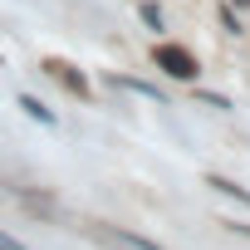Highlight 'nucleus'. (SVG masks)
Wrapping results in <instances>:
<instances>
[{
    "label": "nucleus",
    "mask_w": 250,
    "mask_h": 250,
    "mask_svg": "<svg viewBox=\"0 0 250 250\" xmlns=\"http://www.w3.org/2000/svg\"><path fill=\"white\" fill-rule=\"evenodd\" d=\"M221 25H226L230 35H240V20H235V10H230V5H221Z\"/></svg>",
    "instance_id": "8"
},
{
    "label": "nucleus",
    "mask_w": 250,
    "mask_h": 250,
    "mask_svg": "<svg viewBox=\"0 0 250 250\" xmlns=\"http://www.w3.org/2000/svg\"><path fill=\"white\" fill-rule=\"evenodd\" d=\"M196 98H201V103H206V108H230V103H226V98H221V93H196Z\"/></svg>",
    "instance_id": "9"
},
{
    "label": "nucleus",
    "mask_w": 250,
    "mask_h": 250,
    "mask_svg": "<svg viewBox=\"0 0 250 250\" xmlns=\"http://www.w3.org/2000/svg\"><path fill=\"white\" fill-rule=\"evenodd\" d=\"M152 64L167 69L172 79H196V69H201V64L191 59V49H182V44H157V49H152Z\"/></svg>",
    "instance_id": "1"
},
{
    "label": "nucleus",
    "mask_w": 250,
    "mask_h": 250,
    "mask_svg": "<svg viewBox=\"0 0 250 250\" xmlns=\"http://www.w3.org/2000/svg\"><path fill=\"white\" fill-rule=\"evenodd\" d=\"M0 64H5V59H0Z\"/></svg>",
    "instance_id": "13"
},
{
    "label": "nucleus",
    "mask_w": 250,
    "mask_h": 250,
    "mask_svg": "<svg viewBox=\"0 0 250 250\" xmlns=\"http://www.w3.org/2000/svg\"><path fill=\"white\" fill-rule=\"evenodd\" d=\"M235 5H250V0H235Z\"/></svg>",
    "instance_id": "12"
},
{
    "label": "nucleus",
    "mask_w": 250,
    "mask_h": 250,
    "mask_svg": "<svg viewBox=\"0 0 250 250\" xmlns=\"http://www.w3.org/2000/svg\"><path fill=\"white\" fill-rule=\"evenodd\" d=\"M0 250H25V245H20L15 235H5V230H0Z\"/></svg>",
    "instance_id": "10"
},
{
    "label": "nucleus",
    "mask_w": 250,
    "mask_h": 250,
    "mask_svg": "<svg viewBox=\"0 0 250 250\" xmlns=\"http://www.w3.org/2000/svg\"><path fill=\"white\" fill-rule=\"evenodd\" d=\"M44 74L54 79V83H64L69 93H79V98H88V79L74 69V64H64V59H44Z\"/></svg>",
    "instance_id": "3"
},
{
    "label": "nucleus",
    "mask_w": 250,
    "mask_h": 250,
    "mask_svg": "<svg viewBox=\"0 0 250 250\" xmlns=\"http://www.w3.org/2000/svg\"><path fill=\"white\" fill-rule=\"evenodd\" d=\"M93 235H98L103 245H118V250H162L157 240H147V235H133V230H118V226H93Z\"/></svg>",
    "instance_id": "2"
},
{
    "label": "nucleus",
    "mask_w": 250,
    "mask_h": 250,
    "mask_svg": "<svg viewBox=\"0 0 250 250\" xmlns=\"http://www.w3.org/2000/svg\"><path fill=\"white\" fill-rule=\"evenodd\" d=\"M230 230H240V235H250V226H230Z\"/></svg>",
    "instance_id": "11"
},
{
    "label": "nucleus",
    "mask_w": 250,
    "mask_h": 250,
    "mask_svg": "<svg viewBox=\"0 0 250 250\" xmlns=\"http://www.w3.org/2000/svg\"><path fill=\"white\" fill-rule=\"evenodd\" d=\"M138 15H143V20H147L152 30H162V10L152 5V0H143V5H138Z\"/></svg>",
    "instance_id": "7"
},
{
    "label": "nucleus",
    "mask_w": 250,
    "mask_h": 250,
    "mask_svg": "<svg viewBox=\"0 0 250 250\" xmlns=\"http://www.w3.org/2000/svg\"><path fill=\"white\" fill-rule=\"evenodd\" d=\"M206 187H211V191H221V196H235L240 206H250V191H245V187H235V182H226V177H206Z\"/></svg>",
    "instance_id": "6"
},
{
    "label": "nucleus",
    "mask_w": 250,
    "mask_h": 250,
    "mask_svg": "<svg viewBox=\"0 0 250 250\" xmlns=\"http://www.w3.org/2000/svg\"><path fill=\"white\" fill-rule=\"evenodd\" d=\"M108 83H113V88H128V93H138V98H152V103H162V88H152V83H143V79H128V74H113Z\"/></svg>",
    "instance_id": "4"
},
{
    "label": "nucleus",
    "mask_w": 250,
    "mask_h": 250,
    "mask_svg": "<svg viewBox=\"0 0 250 250\" xmlns=\"http://www.w3.org/2000/svg\"><path fill=\"white\" fill-rule=\"evenodd\" d=\"M20 108H25V118H35V123H44V128H54V113L40 103V98H30V93H20Z\"/></svg>",
    "instance_id": "5"
}]
</instances>
